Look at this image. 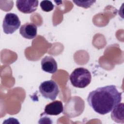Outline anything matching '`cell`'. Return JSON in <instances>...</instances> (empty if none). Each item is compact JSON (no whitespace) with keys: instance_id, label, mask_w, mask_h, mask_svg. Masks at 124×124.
Segmentation results:
<instances>
[{"instance_id":"ba28073f","label":"cell","mask_w":124,"mask_h":124,"mask_svg":"<svg viewBox=\"0 0 124 124\" xmlns=\"http://www.w3.org/2000/svg\"><path fill=\"white\" fill-rule=\"evenodd\" d=\"M57 63L52 56H46L41 60V68L46 72L54 74L57 71Z\"/></svg>"},{"instance_id":"30bf717a","label":"cell","mask_w":124,"mask_h":124,"mask_svg":"<svg viewBox=\"0 0 124 124\" xmlns=\"http://www.w3.org/2000/svg\"><path fill=\"white\" fill-rule=\"evenodd\" d=\"M124 104L123 103L118 104L111 111V118L117 123H124Z\"/></svg>"},{"instance_id":"3957f363","label":"cell","mask_w":124,"mask_h":124,"mask_svg":"<svg viewBox=\"0 0 124 124\" xmlns=\"http://www.w3.org/2000/svg\"><path fill=\"white\" fill-rule=\"evenodd\" d=\"M84 109V102L78 96L72 97L65 104L63 108V113L70 118L80 115Z\"/></svg>"},{"instance_id":"52a82bcc","label":"cell","mask_w":124,"mask_h":124,"mask_svg":"<svg viewBox=\"0 0 124 124\" xmlns=\"http://www.w3.org/2000/svg\"><path fill=\"white\" fill-rule=\"evenodd\" d=\"M19 33L22 37L26 39H32L37 35V27L34 24L28 22L20 27Z\"/></svg>"},{"instance_id":"8992f818","label":"cell","mask_w":124,"mask_h":124,"mask_svg":"<svg viewBox=\"0 0 124 124\" xmlns=\"http://www.w3.org/2000/svg\"><path fill=\"white\" fill-rule=\"evenodd\" d=\"M38 5V0H17L16 6L17 9L24 14H30L35 12Z\"/></svg>"},{"instance_id":"6da1fadb","label":"cell","mask_w":124,"mask_h":124,"mask_svg":"<svg viewBox=\"0 0 124 124\" xmlns=\"http://www.w3.org/2000/svg\"><path fill=\"white\" fill-rule=\"evenodd\" d=\"M121 100L122 93L114 85L97 88L89 93L87 99L89 106L101 115L109 113Z\"/></svg>"},{"instance_id":"8fae6325","label":"cell","mask_w":124,"mask_h":124,"mask_svg":"<svg viewBox=\"0 0 124 124\" xmlns=\"http://www.w3.org/2000/svg\"><path fill=\"white\" fill-rule=\"evenodd\" d=\"M41 9L46 12L52 11L54 7L52 2L49 0H43L40 2V4Z\"/></svg>"},{"instance_id":"5b68a950","label":"cell","mask_w":124,"mask_h":124,"mask_svg":"<svg viewBox=\"0 0 124 124\" xmlns=\"http://www.w3.org/2000/svg\"><path fill=\"white\" fill-rule=\"evenodd\" d=\"M20 25L21 22L17 15L12 13H7L3 20V31L6 34H12L19 29Z\"/></svg>"},{"instance_id":"7a4b0ae2","label":"cell","mask_w":124,"mask_h":124,"mask_svg":"<svg viewBox=\"0 0 124 124\" xmlns=\"http://www.w3.org/2000/svg\"><path fill=\"white\" fill-rule=\"evenodd\" d=\"M72 85L76 88H84L89 85L92 80L90 72L84 67L76 68L69 76Z\"/></svg>"},{"instance_id":"7c38bea8","label":"cell","mask_w":124,"mask_h":124,"mask_svg":"<svg viewBox=\"0 0 124 124\" xmlns=\"http://www.w3.org/2000/svg\"><path fill=\"white\" fill-rule=\"evenodd\" d=\"M77 5L82 7L84 8H88L93 4L95 1H79V0H73Z\"/></svg>"},{"instance_id":"9c48e42d","label":"cell","mask_w":124,"mask_h":124,"mask_svg":"<svg viewBox=\"0 0 124 124\" xmlns=\"http://www.w3.org/2000/svg\"><path fill=\"white\" fill-rule=\"evenodd\" d=\"M63 111V106L62 103L58 100L47 104L44 109V114L50 115H58Z\"/></svg>"},{"instance_id":"277c9868","label":"cell","mask_w":124,"mask_h":124,"mask_svg":"<svg viewBox=\"0 0 124 124\" xmlns=\"http://www.w3.org/2000/svg\"><path fill=\"white\" fill-rule=\"evenodd\" d=\"M39 92L45 98L54 101L59 93L57 84L53 80L45 81L41 83L39 87Z\"/></svg>"}]
</instances>
